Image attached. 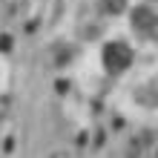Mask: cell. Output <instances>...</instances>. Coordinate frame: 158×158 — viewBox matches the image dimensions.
Segmentation results:
<instances>
[{
  "instance_id": "obj_1",
  "label": "cell",
  "mask_w": 158,
  "mask_h": 158,
  "mask_svg": "<svg viewBox=\"0 0 158 158\" xmlns=\"http://www.w3.org/2000/svg\"><path fill=\"white\" fill-rule=\"evenodd\" d=\"M101 60H104V69L109 75H121V72H127L132 66V49L124 40H109L101 49Z\"/></svg>"
},
{
  "instance_id": "obj_2",
  "label": "cell",
  "mask_w": 158,
  "mask_h": 158,
  "mask_svg": "<svg viewBox=\"0 0 158 158\" xmlns=\"http://www.w3.org/2000/svg\"><path fill=\"white\" fill-rule=\"evenodd\" d=\"M129 20H132V29L141 35V38L158 35V12L152 6H135L132 15H129Z\"/></svg>"
},
{
  "instance_id": "obj_3",
  "label": "cell",
  "mask_w": 158,
  "mask_h": 158,
  "mask_svg": "<svg viewBox=\"0 0 158 158\" xmlns=\"http://www.w3.org/2000/svg\"><path fill=\"white\" fill-rule=\"evenodd\" d=\"M98 3H101V9H104L106 15H121L129 0H98Z\"/></svg>"
},
{
  "instance_id": "obj_4",
  "label": "cell",
  "mask_w": 158,
  "mask_h": 158,
  "mask_svg": "<svg viewBox=\"0 0 158 158\" xmlns=\"http://www.w3.org/2000/svg\"><path fill=\"white\" fill-rule=\"evenodd\" d=\"M152 3H158V0H152Z\"/></svg>"
}]
</instances>
